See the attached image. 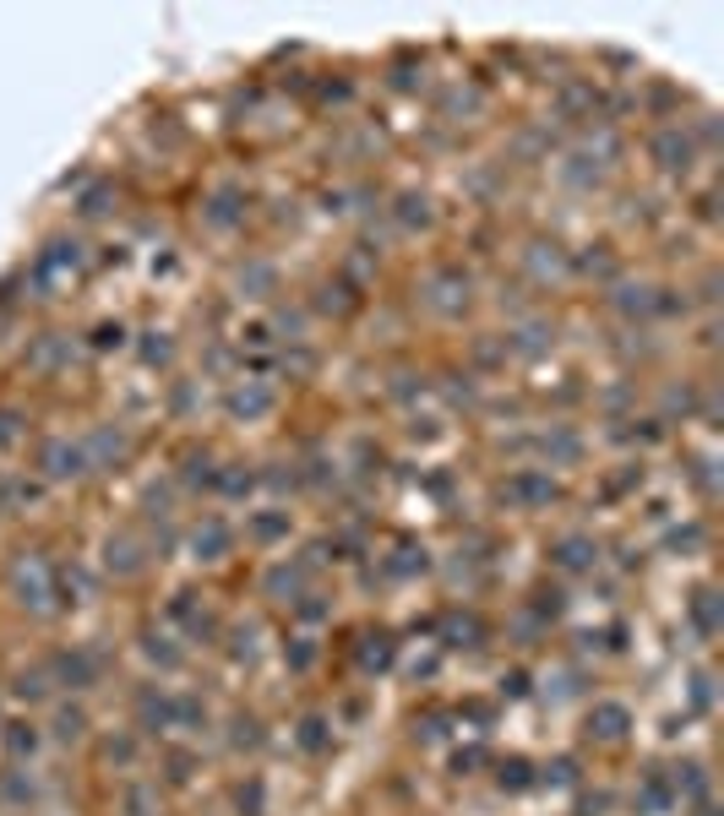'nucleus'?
I'll use <instances>...</instances> for the list:
<instances>
[{"label": "nucleus", "instance_id": "f257e3e1", "mask_svg": "<svg viewBox=\"0 0 724 816\" xmlns=\"http://www.w3.org/2000/svg\"><path fill=\"white\" fill-rule=\"evenodd\" d=\"M12 588L23 594V604H34V610H50V599H55V588H50V566L39 561V556H28V561H17L12 566Z\"/></svg>", "mask_w": 724, "mask_h": 816}, {"label": "nucleus", "instance_id": "f03ea898", "mask_svg": "<svg viewBox=\"0 0 724 816\" xmlns=\"http://www.w3.org/2000/svg\"><path fill=\"white\" fill-rule=\"evenodd\" d=\"M39 469L50 480H77V474H88V452L72 447V442H45L39 447Z\"/></svg>", "mask_w": 724, "mask_h": 816}, {"label": "nucleus", "instance_id": "7ed1b4c3", "mask_svg": "<svg viewBox=\"0 0 724 816\" xmlns=\"http://www.w3.org/2000/svg\"><path fill=\"white\" fill-rule=\"evenodd\" d=\"M55 675H61L66 686H93V680H99V659H93V653H82V648L55 653Z\"/></svg>", "mask_w": 724, "mask_h": 816}, {"label": "nucleus", "instance_id": "20e7f679", "mask_svg": "<svg viewBox=\"0 0 724 816\" xmlns=\"http://www.w3.org/2000/svg\"><path fill=\"white\" fill-rule=\"evenodd\" d=\"M626 724H632V713H626L621 702H599V707L588 713V735H599V740H621Z\"/></svg>", "mask_w": 724, "mask_h": 816}, {"label": "nucleus", "instance_id": "39448f33", "mask_svg": "<svg viewBox=\"0 0 724 816\" xmlns=\"http://www.w3.org/2000/svg\"><path fill=\"white\" fill-rule=\"evenodd\" d=\"M653 158H659L664 169H686V158H691V137H681V131H659V137H653Z\"/></svg>", "mask_w": 724, "mask_h": 816}, {"label": "nucleus", "instance_id": "423d86ee", "mask_svg": "<svg viewBox=\"0 0 724 816\" xmlns=\"http://www.w3.org/2000/svg\"><path fill=\"white\" fill-rule=\"evenodd\" d=\"M267 408H272V392H262V386L229 392V415H240V420H256V415H267Z\"/></svg>", "mask_w": 724, "mask_h": 816}, {"label": "nucleus", "instance_id": "0eeeda50", "mask_svg": "<svg viewBox=\"0 0 724 816\" xmlns=\"http://www.w3.org/2000/svg\"><path fill=\"white\" fill-rule=\"evenodd\" d=\"M191 545H196V556H202V561H218V556L229 550V528L213 518V523H202V528H196V539H191Z\"/></svg>", "mask_w": 724, "mask_h": 816}, {"label": "nucleus", "instance_id": "6e6552de", "mask_svg": "<svg viewBox=\"0 0 724 816\" xmlns=\"http://www.w3.org/2000/svg\"><path fill=\"white\" fill-rule=\"evenodd\" d=\"M512 496H518V501H556V480H545V474H518V480H512Z\"/></svg>", "mask_w": 724, "mask_h": 816}, {"label": "nucleus", "instance_id": "1a4fd4ad", "mask_svg": "<svg viewBox=\"0 0 724 816\" xmlns=\"http://www.w3.org/2000/svg\"><path fill=\"white\" fill-rule=\"evenodd\" d=\"M137 707H142V724H148V729H169V724H175V702H169V697L142 691V702H137Z\"/></svg>", "mask_w": 724, "mask_h": 816}, {"label": "nucleus", "instance_id": "9d476101", "mask_svg": "<svg viewBox=\"0 0 724 816\" xmlns=\"http://www.w3.org/2000/svg\"><path fill=\"white\" fill-rule=\"evenodd\" d=\"M556 561H561L567 572H583V566L594 561V545H588V539H567V545L556 550Z\"/></svg>", "mask_w": 724, "mask_h": 816}, {"label": "nucleus", "instance_id": "9b49d317", "mask_svg": "<svg viewBox=\"0 0 724 816\" xmlns=\"http://www.w3.org/2000/svg\"><path fill=\"white\" fill-rule=\"evenodd\" d=\"M55 735H61V740H82V735H88V713H82V707H61Z\"/></svg>", "mask_w": 724, "mask_h": 816}, {"label": "nucleus", "instance_id": "f8f14e48", "mask_svg": "<svg viewBox=\"0 0 724 816\" xmlns=\"http://www.w3.org/2000/svg\"><path fill=\"white\" fill-rule=\"evenodd\" d=\"M110 566L115 572H137L142 561H137V545L131 539H110Z\"/></svg>", "mask_w": 724, "mask_h": 816}, {"label": "nucleus", "instance_id": "ddd939ff", "mask_svg": "<svg viewBox=\"0 0 724 816\" xmlns=\"http://www.w3.org/2000/svg\"><path fill=\"white\" fill-rule=\"evenodd\" d=\"M34 745H39L34 724H12V735H7V751H12V756H34Z\"/></svg>", "mask_w": 724, "mask_h": 816}, {"label": "nucleus", "instance_id": "4468645a", "mask_svg": "<svg viewBox=\"0 0 724 816\" xmlns=\"http://www.w3.org/2000/svg\"><path fill=\"white\" fill-rule=\"evenodd\" d=\"M691 615H697V626H702V632H713V626H719V604H713V594H697Z\"/></svg>", "mask_w": 724, "mask_h": 816}, {"label": "nucleus", "instance_id": "2eb2a0df", "mask_svg": "<svg viewBox=\"0 0 724 816\" xmlns=\"http://www.w3.org/2000/svg\"><path fill=\"white\" fill-rule=\"evenodd\" d=\"M615 305H621V310H653L648 289H621V294H615Z\"/></svg>", "mask_w": 724, "mask_h": 816}, {"label": "nucleus", "instance_id": "dca6fc26", "mask_svg": "<svg viewBox=\"0 0 724 816\" xmlns=\"http://www.w3.org/2000/svg\"><path fill=\"white\" fill-rule=\"evenodd\" d=\"M17 697H28V702H39V697H45V675H39V670H28V675H17Z\"/></svg>", "mask_w": 724, "mask_h": 816}, {"label": "nucleus", "instance_id": "f3484780", "mask_svg": "<svg viewBox=\"0 0 724 816\" xmlns=\"http://www.w3.org/2000/svg\"><path fill=\"white\" fill-rule=\"evenodd\" d=\"M321 305H327V310H348L354 299H348V289H343V283H327V289H321Z\"/></svg>", "mask_w": 724, "mask_h": 816}, {"label": "nucleus", "instance_id": "a211bd4d", "mask_svg": "<svg viewBox=\"0 0 724 816\" xmlns=\"http://www.w3.org/2000/svg\"><path fill=\"white\" fill-rule=\"evenodd\" d=\"M404 224H431V213H425V196H404Z\"/></svg>", "mask_w": 724, "mask_h": 816}, {"label": "nucleus", "instance_id": "6ab92c4d", "mask_svg": "<svg viewBox=\"0 0 724 816\" xmlns=\"http://www.w3.org/2000/svg\"><path fill=\"white\" fill-rule=\"evenodd\" d=\"M148 653H153L164 670H175V664H180V653H175V648H164V637H148Z\"/></svg>", "mask_w": 724, "mask_h": 816}, {"label": "nucleus", "instance_id": "aec40b11", "mask_svg": "<svg viewBox=\"0 0 724 816\" xmlns=\"http://www.w3.org/2000/svg\"><path fill=\"white\" fill-rule=\"evenodd\" d=\"M501 783H507V789H523V783H529V762H507V767H501Z\"/></svg>", "mask_w": 724, "mask_h": 816}, {"label": "nucleus", "instance_id": "412c9836", "mask_svg": "<svg viewBox=\"0 0 724 816\" xmlns=\"http://www.w3.org/2000/svg\"><path fill=\"white\" fill-rule=\"evenodd\" d=\"M300 729H305V735H300V740H305V745H310V751H321V740H327V735H321V729H327V724H321V718H305V724H300Z\"/></svg>", "mask_w": 724, "mask_h": 816}, {"label": "nucleus", "instance_id": "4be33fe9", "mask_svg": "<svg viewBox=\"0 0 724 816\" xmlns=\"http://www.w3.org/2000/svg\"><path fill=\"white\" fill-rule=\"evenodd\" d=\"M283 528H289L283 518H262V523H256V539H278Z\"/></svg>", "mask_w": 724, "mask_h": 816}, {"label": "nucleus", "instance_id": "5701e85b", "mask_svg": "<svg viewBox=\"0 0 724 816\" xmlns=\"http://www.w3.org/2000/svg\"><path fill=\"white\" fill-rule=\"evenodd\" d=\"M310 659H316V648H310V642H305V637H300V648H294V653H289V664H294V670H305V664H310Z\"/></svg>", "mask_w": 724, "mask_h": 816}, {"label": "nucleus", "instance_id": "b1692460", "mask_svg": "<svg viewBox=\"0 0 724 816\" xmlns=\"http://www.w3.org/2000/svg\"><path fill=\"white\" fill-rule=\"evenodd\" d=\"M99 348H110V343H120V327H99V337H93Z\"/></svg>", "mask_w": 724, "mask_h": 816}]
</instances>
